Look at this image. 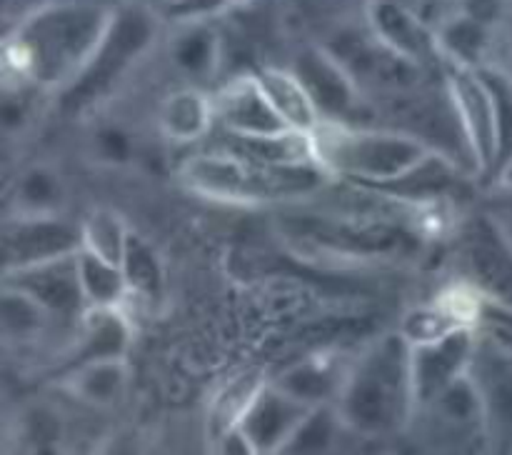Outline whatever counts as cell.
<instances>
[{
    "label": "cell",
    "instance_id": "cell-25",
    "mask_svg": "<svg viewBox=\"0 0 512 455\" xmlns=\"http://www.w3.org/2000/svg\"><path fill=\"white\" fill-rule=\"evenodd\" d=\"M0 445H3V423H0Z\"/></svg>",
    "mask_w": 512,
    "mask_h": 455
},
{
    "label": "cell",
    "instance_id": "cell-16",
    "mask_svg": "<svg viewBox=\"0 0 512 455\" xmlns=\"http://www.w3.org/2000/svg\"><path fill=\"white\" fill-rule=\"evenodd\" d=\"M468 263L480 288L512 303V255L493 235H480L470 243Z\"/></svg>",
    "mask_w": 512,
    "mask_h": 455
},
{
    "label": "cell",
    "instance_id": "cell-6",
    "mask_svg": "<svg viewBox=\"0 0 512 455\" xmlns=\"http://www.w3.org/2000/svg\"><path fill=\"white\" fill-rule=\"evenodd\" d=\"M470 353L473 345L465 328L448 330L428 343H410V395L415 408L430 403L450 383L463 378Z\"/></svg>",
    "mask_w": 512,
    "mask_h": 455
},
{
    "label": "cell",
    "instance_id": "cell-20",
    "mask_svg": "<svg viewBox=\"0 0 512 455\" xmlns=\"http://www.w3.org/2000/svg\"><path fill=\"white\" fill-rule=\"evenodd\" d=\"M15 215H53V208L60 200V185L53 173L43 168H33L15 185Z\"/></svg>",
    "mask_w": 512,
    "mask_h": 455
},
{
    "label": "cell",
    "instance_id": "cell-8",
    "mask_svg": "<svg viewBox=\"0 0 512 455\" xmlns=\"http://www.w3.org/2000/svg\"><path fill=\"white\" fill-rule=\"evenodd\" d=\"M215 120L228 130L230 135H270L288 130L278 113H275L273 103L265 95L263 85H260L258 75H240V78L230 80L218 98L213 100Z\"/></svg>",
    "mask_w": 512,
    "mask_h": 455
},
{
    "label": "cell",
    "instance_id": "cell-11",
    "mask_svg": "<svg viewBox=\"0 0 512 455\" xmlns=\"http://www.w3.org/2000/svg\"><path fill=\"white\" fill-rule=\"evenodd\" d=\"M260 85H263L265 95L273 103L275 113L283 118V123L293 130H305L313 133L320 125V110L310 98L308 88L298 73L290 70H263L258 73Z\"/></svg>",
    "mask_w": 512,
    "mask_h": 455
},
{
    "label": "cell",
    "instance_id": "cell-24",
    "mask_svg": "<svg viewBox=\"0 0 512 455\" xmlns=\"http://www.w3.org/2000/svg\"><path fill=\"white\" fill-rule=\"evenodd\" d=\"M208 53L210 50L203 40H190L178 50V60L188 70H203V65L208 63Z\"/></svg>",
    "mask_w": 512,
    "mask_h": 455
},
{
    "label": "cell",
    "instance_id": "cell-4",
    "mask_svg": "<svg viewBox=\"0 0 512 455\" xmlns=\"http://www.w3.org/2000/svg\"><path fill=\"white\" fill-rule=\"evenodd\" d=\"M75 253L5 270V273H0V283L13 285V288L28 293L33 300H38L55 323L58 320L60 323L83 320L88 303H85L83 290H80Z\"/></svg>",
    "mask_w": 512,
    "mask_h": 455
},
{
    "label": "cell",
    "instance_id": "cell-23",
    "mask_svg": "<svg viewBox=\"0 0 512 455\" xmlns=\"http://www.w3.org/2000/svg\"><path fill=\"white\" fill-rule=\"evenodd\" d=\"M25 103L15 93L0 95V128L13 130L23 123Z\"/></svg>",
    "mask_w": 512,
    "mask_h": 455
},
{
    "label": "cell",
    "instance_id": "cell-19",
    "mask_svg": "<svg viewBox=\"0 0 512 455\" xmlns=\"http://www.w3.org/2000/svg\"><path fill=\"white\" fill-rule=\"evenodd\" d=\"M263 385V378H258V375H243V378L233 380V383L218 395L213 408V430H218V438L223 433H228V430L238 428L243 415L248 413L253 400L258 398V393L263 390Z\"/></svg>",
    "mask_w": 512,
    "mask_h": 455
},
{
    "label": "cell",
    "instance_id": "cell-5",
    "mask_svg": "<svg viewBox=\"0 0 512 455\" xmlns=\"http://www.w3.org/2000/svg\"><path fill=\"white\" fill-rule=\"evenodd\" d=\"M80 245V228L63 223L55 215H15L0 225V268L5 273L20 265L43 263L75 253Z\"/></svg>",
    "mask_w": 512,
    "mask_h": 455
},
{
    "label": "cell",
    "instance_id": "cell-1",
    "mask_svg": "<svg viewBox=\"0 0 512 455\" xmlns=\"http://www.w3.org/2000/svg\"><path fill=\"white\" fill-rule=\"evenodd\" d=\"M100 48V25L80 10H43L0 48L8 68L43 88L75 83Z\"/></svg>",
    "mask_w": 512,
    "mask_h": 455
},
{
    "label": "cell",
    "instance_id": "cell-21",
    "mask_svg": "<svg viewBox=\"0 0 512 455\" xmlns=\"http://www.w3.org/2000/svg\"><path fill=\"white\" fill-rule=\"evenodd\" d=\"M125 275V283H128L130 293H143V295H155L160 288V263L155 258L153 248L148 243H143L140 238H135L130 233L128 245H125L123 263H120Z\"/></svg>",
    "mask_w": 512,
    "mask_h": 455
},
{
    "label": "cell",
    "instance_id": "cell-26",
    "mask_svg": "<svg viewBox=\"0 0 512 455\" xmlns=\"http://www.w3.org/2000/svg\"><path fill=\"white\" fill-rule=\"evenodd\" d=\"M0 48H3V45H0ZM0 60H3V58H0Z\"/></svg>",
    "mask_w": 512,
    "mask_h": 455
},
{
    "label": "cell",
    "instance_id": "cell-3",
    "mask_svg": "<svg viewBox=\"0 0 512 455\" xmlns=\"http://www.w3.org/2000/svg\"><path fill=\"white\" fill-rule=\"evenodd\" d=\"M410 405V345L403 340L375 348L345 380L338 395L340 420L360 433L393 428Z\"/></svg>",
    "mask_w": 512,
    "mask_h": 455
},
{
    "label": "cell",
    "instance_id": "cell-13",
    "mask_svg": "<svg viewBox=\"0 0 512 455\" xmlns=\"http://www.w3.org/2000/svg\"><path fill=\"white\" fill-rule=\"evenodd\" d=\"M75 263H78L80 290L88 308H118L130 293L120 265L108 263L83 245L75 253Z\"/></svg>",
    "mask_w": 512,
    "mask_h": 455
},
{
    "label": "cell",
    "instance_id": "cell-10",
    "mask_svg": "<svg viewBox=\"0 0 512 455\" xmlns=\"http://www.w3.org/2000/svg\"><path fill=\"white\" fill-rule=\"evenodd\" d=\"M295 73L308 88L320 115L338 118V115L353 110L355 83L335 60L323 58V55H308L305 60H300V68Z\"/></svg>",
    "mask_w": 512,
    "mask_h": 455
},
{
    "label": "cell",
    "instance_id": "cell-12",
    "mask_svg": "<svg viewBox=\"0 0 512 455\" xmlns=\"http://www.w3.org/2000/svg\"><path fill=\"white\" fill-rule=\"evenodd\" d=\"M55 323L48 310L13 285L0 283V335L10 343H35Z\"/></svg>",
    "mask_w": 512,
    "mask_h": 455
},
{
    "label": "cell",
    "instance_id": "cell-2",
    "mask_svg": "<svg viewBox=\"0 0 512 455\" xmlns=\"http://www.w3.org/2000/svg\"><path fill=\"white\" fill-rule=\"evenodd\" d=\"M313 138L320 168L335 170L360 188H388L435 155L418 135L398 130L350 128L320 120Z\"/></svg>",
    "mask_w": 512,
    "mask_h": 455
},
{
    "label": "cell",
    "instance_id": "cell-18",
    "mask_svg": "<svg viewBox=\"0 0 512 455\" xmlns=\"http://www.w3.org/2000/svg\"><path fill=\"white\" fill-rule=\"evenodd\" d=\"M130 230L125 228L123 218H120L115 210L100 208L93 210L88 218L80 225V240H83V248H88L90 253L100 255L108 263L120 265L123 263L125 245H128Z\"/></svg>",
    "mask_w": 512,
    "mask_h": 455
},
{
    "label": "cell",
    "instance_id": "cell-9",
    "mask_svg": "<svg viewBox=\"0 0 512 455\" xmlns=\"http://www.w3.org/2000/svg\"><path fill=\"white\" fill-rule=\"evenodd\" d=\"M458 125L478 160L490 163L498 153V128H495V103L483 75L455 70L448 75Z\"/></svg>",
    "mask_w": 512,
    "mask_h": 455
},
{
    "label": "cell",
    "instance_id": "cell-15",
    "mask_svg": "<svg viewBox=\"0 0 512 455\" xmlns=\"http://www.w3.org/2000/svg\"><path fill=\"white\" fill-rule=\"evenodd\" d=\"M125 378H128V373H125V365L120 363V358H105L73 365L65 383L75 398L105 408L123 393Z\"/></svg>",
    "mask_w": 512,
    "mask_h": 455
},
{
    "label": "cell",
    "instance_id": "cell-22",
    "mask_svg": "<svg viewBox=\"0 0 512 455\" xmlns=\"http://www.w3.org/2000/svg\"><path fill=\"white\" fill-rule=\"evenodd\" d=\"M338 423L340 415L335 410H330L328 405H318L305 415V420L298 425V430L283 450H288V453H323L333 445Z\"/></svg>",
    "mask_w": 512,
    "mask_h": 455
},
{
    "label": "cell",
    "instance_id": "cell-14",
    "mask_svg": "<svg viewBox=\"0 0 512 455\" xmlns=\"http://www.w3.org/2000/svg\"><path fill=\"white\" fill-rule=\"evenodd\" d=\"M215 110L213 100L205 98L198 90H180L165 100L160 110L163 133L175 143H193L213 125Z\"/></svg>",
    "mask_w": 512,
    "mask_h": 455
},
{
    "label": "cell",
    "instance_id": "cell-7",
    "mask_svg": "<svg viewBox=\"0 0 512 455\" xmlns=\"http://www.w3.org/2000/svg\"><path fill=\"white\" fill-rule=\"evenodd\" d=\"M310 410V405L295 400L278 385H263L238 428L253 445V453H273L288 445Z\"/></svg>",
    "mask_w": 512,
    "mask_h": 455
},
{
    "label": "cell",
    "instance_id": "cell-17",
    "mask_svg": "<svg viewBox=\"0 0 512 455\" xmlns=\"http://www.w3.org/2000/svg\"><path fill=\"white\" fill-rule=\"evenodd\" d=\"M343 383L345 380L338 378L333 365L325 360H310V363L285 370L275 385L300 403L318 408V405H325L330 395H340Z\"/></svg>",
    "mask_w": 512,
    "mask_h": 455
}]
</instances>
